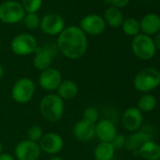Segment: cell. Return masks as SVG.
<instances>
[{"instance_id": "cell-29", "label": "cell", "mask_w": 160, "mask_h": 160, "mask_svg": "<svg viewBox=\"0 0 160 160\" xmlns=\"http://www.w3.org/2000/svg\"><path fill=\"white\" fill-rule=\"evenodd\" d=\"M125 137L126 136H124L122 134H117V136L114 138V139L110 142L112 144L113 148L115 149V151L124 148V145H125Z\"/></svg>"}, {"instance_id": "cell-31", "label": "cell", "mask_w": 160, "mask_h": 160, "mask_svg": "<svg viewBox=\"0 0 160 160\" xmlns=\"http://www.w3.org/2000/svg\"><path fill=\"white\" fill-rule=\"evenodd\" d=\"M0 160H16L15 157L10 153H7V152H2L0 154Z\"/></svg>"}, {"instance_id": "cell-30", "label": "cell", "mask_w": 160, "mask_h": 160, "mask_svg": "<svg viewBox=\"0 0 160 160\" xmlns=\"http://www.w3.org/2000/svg\"><path fill=\"white\" fill-rule=\"evenodd\" d=\"M105 1L108 4H111L112 7L120 9L125 7L129 3L130 0H105Z\"/></svg>"}, {"instance_id": "cell-27", "label": "cell", "mask_w": 160, "mask_h": 160, "mask_svg": "<svg viewBox=\"0 0 160 160\" xmlns=\"http://www.w3.org/2000/svg\"><path fill=\"white\" fill-rule=\"evenodd\" d=\"M24 23L27 28L30 30H35L40 27L41 18L36 13H26Z\"/></svg>"}, {"instance_id": "cell-5", "label": "cell", "mask_w": 160, "mask_h": 160, "mask_svg": "<svg viewBox=\"0 0 160 160\" xmlns=\"http://www.w3.org/2000/svg\"><path fill=\"white\" fill-rule=\"evenodd\" d=\"M132 51L134 55L141 60H150L155 55V45L153 40L145 34H138L132 42Z\"/></svg>"}, {"instance_id": "cell-34", "label": "cell", "mask_w": 160, "mask_h": 160, "mask_svg": "<svg viewBox=\"0 0 160 160\" xmlns=\"http://www.w3.org/2000/svg\"><path fill=\"white\" fill-rule=\"evenodd\" d=\"M48 160H63L60 156H57V155H52Z\"/></svg>"}, {"instance_id": "cell-24", "label": "cell", "mask_w": 160, "mask_h": 160, "mask_svg": "<svg viewBox=\"0 0 160 160\" xmlns=\"http://www.w3.org/2000/svg\"><path fill=\"white\" fill-rule=\"evenodd\" d=\"M122 28V31L126 35L136 37L137 35L139 34V31H140L139 22L135 18H127L123 20Z\"/></svg>"}, {"instance_id": "cell-7", "label": "cell", "mask_w": 160, "mask_h": 160, "mask_svg": "<svg viewBox=\"0 0 160 160\" xmlns=\"http://www.w3.org/2000/svg\"><path fill=\"white\" fill-rule=\"evenodd\" d=\"M26 12L21 3L12 1H5L0 5V21L6 24H16L24 20Z\"/></svg>"}, {"instance_id": "cell-33", "label": "cell", "mask_w": 160, "mask_h": 160, "mask_svg": "<svg viewBox=\"0 0 160 160\" xmlns=\"http://www.w3.org/2000/svg\"><path fill=\"white\" fill-rule=\"evenodd\" d=\"M4 73H5V71H4V67L3 65L0 62V80H1L4 76Z\"/></svg>"}, {"instance_id": "cell-15", "label": "cell", "mask_w": 160, "mask_h": 160, "mask_svg": "<svg viewBox=\"0 0 160 160\" xmlns=\"http://www.w3.org/2000/svg\"><path fill=\"white\" fill-rule=\"evenodd\" d=\"M117 134V128L110 120L104 119L95 123V137L101 142H111Z\"/></svg>"}, {"instance_id": "cell-25", "label": "cell", "mask_w": 160, "mask_h": 160, "mask_svg": "<svg viewBox=\"0 0 160 160\" xmlns=\"http://www.w3.org/2000/svg\"><path fill=\"white\" fill-rule=\"evenodd\" d=\"M21 5L26 13H36L42 5V0H22Z\"/></svg>"}, {"instance_id": "cell-35", "label": "cell", "mask_w": 160, "mask_h": 160, "mask_svg": "<svg viewBox=\"0 0 160 160\" xmlns=\"http://www.w3.org/2000/svg\"><path fill=\"white\" fill-rule=\"evenodd\" d=\"M3 152V144L1 142V140H0V154H1Z\"/></svg>"}, {"instance_id": "cell-1", "label": "cell", "mask_w": 160, "mask_h": 160, "mask_svg": "<svg viewBox=\"0 0 160 160\" xmlns=\"http://www.w3.org/2000/svg\"><path fill=\"white\" fill-rule=\"evenodd\" d=\"M57 46L59 52L69 59L81 58L88 49L87 35L79 27L70 26L58 36Z\"/></svg>"}, {"instance_id": "cell-8", "label": "cell", "mask_w": 160, "mask_h": 160, "mask_svg": "<svg viewBox=\"0 0 160 160\" xmlns=\"http://www.w3.org/2000/svg\"><path fill=\"white\" fill-rule=\"evenodd\" d=\"M62 74L61 72L53 67H50L42 72H41L38 82L39 86L48 93L57 92L58 86L62 82Z\"/></svg>"}, {"instance_id": "cell-2", "label": "cell", "mask_w": 160, "mask_h": 160, "mask_svg": "<svg viewBox=\"0 0 160 160\" xmlns=\"http://www.w3.org/2000/svg\"><path fill=\"white\" fill-rule=\"evenodd\" d=\"M39 108L43 120L50 123H57L63 117L65 104L57 93L50 92L41 99Z\"/></svg>"}, {"instance_id": "cell-20", "label": "cell", "mask_w": 160, "mask_h": 160, "mask_svg": "<svg viewBox=\"0 0 160 160\" xmlns=\"http://www.w3.org/2000/svg\"><path fill=\"white\" fill-rule=\"evenodd\" d=\"M53 61V55L47 49H37L33 58V66L40 72H42L51 67Z\"/></svg>"}, {"instance_id": "cell-22", "label": "cell", "mask_w": 160, "mask_h": 160, "mask_svg": "<svg viewBox=\"0 0 160 160\" xmlns=\"http://www.w3.org/2000/svg\"><path fill=\"white\" fill-rule=\"evenodd\" d=\"M104 20L106 24H108L111 28H119V27H122L124 19L120 9L111 6L106 10Z\"/></svg>"}, {"instance_id": "cell-9", "label": "cell", "mask_w": 160, "mask_h": 160, "mask_svg": "<svg viewBox=\"0 0 160 160\" xmlns=\"http://www.w3.org/2000/svg\"><path fill=\"white\" fill-rule=\"evenodd\" d=\"M41 154L42 150L39 143L29 139L18 142L14 148V157L16 160H38Z\"/></svg>"}, {"instance_id": "cell-11", "label": "cell", "mask_w": 160, "mask_h": 160, "mask_svg": "<svg viewBox=\"0 0 160 160\" xmlns=\"http://www.w3.org/2000/svg\"><path fill=\"white\" fill-rule=\"evenodd\" d=\"M40 28L46 35H59L65 28V22L60 15L57 13H48L41 19Z\"/></svg>"}, {"instance_id": "cell-26", "label": "cell", "mask_w": 160, "mask_h": 160, "mask_svg": "<svg viewBox=\"0 0 160 160\" xmlns=\"http://www.w3.org/2000/svg\"><path fill=\"white\" fill-rule=\"evenodd\" d=\"M82 120L90 123L95 124L99 121V111L93 107H89L84 109L82 113Z\"/></svg>"}, {"instance_id": "cell-14", "label": "cell", "mask_w": 160, "mask_h": 160, "mask_svg": "<svg viewBox=\"0 0 160 160\" xmlns=\"http://www.w3.org/2000/svg\"><path fill=\"white\" fill-rule=\"evenodd\" d=\"M152 138H153V134L151 132V130H148L147 127H144L126 136L124 147L128 151H131L133 152L138 151V148L144 142L148 140H152Z\"/></svg>"}, {"instance_id": "cell-12", "label": "cell", "mask_w": 160, "mask_h": 160, "mask_svg": "<svg viewBox=\"0 0 160 160\" xmlns=\"http://www.w3.org/2000/svg\"><path fill=\"white\" fill-rule=\"evenodd\" d=\"M79 28L85 34L99 35L106 28V22L103 17L97 14H89L83 17L79 23Z\"/></svg>"}, {"instance_id": "cell-18", "label": "cell", "mask_w": 160, "mask_h": 160, "mask_svg": "<svg viewBox=\"0 0 160 160\" xmlns=\"http://www.w3.org/2000/svg\"><path fill=\"white\" fill-rule=\"evenodd\" d=\"M139 27L145 35L157 34L160 30V16L155 13H148L140 20Z\"/></svg>"}, {"instance_id": "cell-6", "label": "cell", "mask_w": 160, "mask_h": 160, "mask_svg": "<svg viewBox=\"0 0 160 160\" xmlns=\"http://www.w3.org/2000/svg\"><path fill=\"white\" fill-rule=\"evenodd\" d=\"M11 48L13 54L20 57H27L35 53L38 49V42L34 36L29 33H21L15 36L12 42Z\"/></svg>"}, {"instance_id": "cell-17", "label": "cell", "mask_w": 160, "mask_h": 160, "mask_svg": "<svg viewBox=\"0 0 160 160\" xmlns=\"http://www.w3.org/2000/svg\"><path fill=\"white\" fill-rule=\"evenodd\" d=\"M79 93V87L73 80L66 79L62 82L57 90V94L65 102L74 99Z\"/></svg>"}, {"instance_id": "cell-13", "label": "cell", "mask_w": 160, "mask_h": 160, "mask_svg": "<svg viewBox=\"0 0 160 160\" xmlns=\"http://www.w3.org/2000/svg\"><path fill=\"white\" fill-rule=\"evenodd\" d=\"M143 122L142 112L135 107L125 109L122 116V124L123 128L128 132H136L141 128Z\"/></svg>"}, {"instance_id": "cell-28", "label": "cell", "mask_w": 160, "mask_h": 160, "mask_svg": "<svg viewBox=\"0 0 160 160\" xmlns=\"http://www.w3.org/2000/svg\"><path fill=\"white\" fill-rule=\"evenodd\" d=\"M43 135H44L43 130L39 125H32V126H30L28 129V132H27L28 139H29V140H31L33 142H37V143L40 142V140L42 139Z\"/></svg>"}, {"instance_id": "cell-23", "label": "cell", "mask_w": 160, "mask_h": 160, "mask_svg": "<svg viewBox=\"0 0 160 160\" xmlns=\"http://www.w3.org/2000/svg\"><path fill=\"white\" fill-rule=\"evenodd\" d=\"M156 107V98L149 93L143 94L138 102V108L141 112H151Z\"/></svg>"}, {"instance_id": "cell-3", "label": "cell", "mask_w": 160, "mask_h": 160, "mask_svg": "<svg viewBox=\"0 0 160 160\" xmlns=\"http://www.w3.org/2000/svg\"><path fill=\"white\" fill-rule=\"evenodd\" d=\"M133 85L138 92L148 93L160 85V72L155 68H145L136 74Z\"/></svg>"}, {"instance_id": "cell-21", "label": "cell", "mask_w": 160, "mask_h": 160, "mask_svg": "<svg viewBox=\"0 0 160 160\" xmlns=\"http://www.w3.org/2000/svg\"><path fill=\"white\" fill-rule=\"evenodd\" d=\"M115 154V149L110 142H100L93 151L95 160H112Z\"/></svg>"}, {"instance_id": "cell-36", "label": "cell", "mask_w": 160, "mask_h": 160, "mask_svg": "<svg viewBox=\"0 0 160 160\" xmlns=\"http://www.w3.org/2000/svg\"><path fill=\"white\" fill-rule=\"evenodd\" d=\"M0 52H1V42H0Z\"/></svg>"}, {"instance_id": "cell-16", "label": "cell", "mask_w": 160, "mask_h": 160, "mask_svg": "<svg viewBox=\"0 0 160 160\" xmlns=\"http://www.w3.org/2000/svg\"><path fill=\"white\" fill-rule=\"evenodd\" d=\"M72 135L78 141L89 142L95 137V124L79 120L72 127Z\"/></svg>"}, {"instance_id": "cell-4", "label": "cell", "mask_w": 160, "mask_h": 160, "mask_svg": "<svg viewBox=\"0 0 160 160\" xmlns=\"http://www.w3.org/2000/svg\"><path fill=\"white\" fill-rule=\"evenodd\" d=\"M36 92V84L28 77L19 78L12 85L11 94L14 102L20 105L30 102Z\"/></svg>"}, {"instance_id": "cell-10", "label": "cell", "mask_w": 160, "mask_h": 160, "mask_svg": "<svg viewBox=\"0 0 160 160\" xmlns=\"http://www.w3.org/2000/svg\"><path fill=\"white\" fill-rule=\"evenodd\" d=\"M42 152L50 155H56L60 152L64 147V140L62 137L55 132H49L42 136L39 142Z\"/></svg>"}, {"instance_id": "cell-32", "label": "cell", "mask_w": 160, "mask_h": 160, "mask_svg": "<svg viewBox=\"0 0 160 160\" xmlns=\"http://www.w3.org/2000/svg\"><path fill=\"white\" fill-rule=\"evenodd\" d=\"M154 42V45H155V48L157 50L160 51V32H158L155 36V39L153 40Z\"/></svg>"}, {"instance_id": "cell-19", "label": "cell", "mask_w": 160, "mask_h": 160, "mask_svg": "<svg viewBox=\"0 0 160 160\" xmlns=\"http://www.w3.org/2000/svg\"><path fill=\"white\" fill-rule=\"evenodd\" d=\"M146 160H159L160 159V145L153 140L144 142L138 151L133 152Z\"/></svg>"}]
</instances>
